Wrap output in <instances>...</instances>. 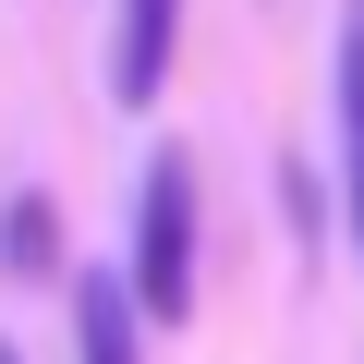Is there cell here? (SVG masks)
Masks as SVG:
<instances>
[{"label":"cell","mask_w":364,"mask_h":364,"mask_svg":"<svg viewBox=\"0 0 364 364\" xmlns=\"http://www.w3.org/2000/svg\"><path fill=\"white\" fill-rule=\"evenodd\" d=\"M134 304L158 328L195 316V158H146V195H134Z\"/></svg>","instance_id":"6da1fadb"},{"label":"cell","mask_w":364,"mask_h":364,"mask_svg":"<svg viewBox=\"0 0 364 364\" xmlns=\"http://www.w3.org/2000/svg\"><path fill=\"white\" fill-rule=\"evenodd\" d=\"M340 122H352V146H364V0L340 13Z\"/></svg>","instance_id":"5b68a950"},{"label":"cell","mask_w":364,"mask_h":364,"mask_svg":"<svg viewBox=\"0 0 364 364\" xmlns=\"http://www.w3.org/2000/svg\"><path fill=\"white\" fill-rule=\"evenodd\" d=\"M0 267H13V279H61V219H49V195H13V207H0Z\"/></svg>","instance_id":"277c9868"},{"label":"cell","mask_w":364,"mask_h":364,"mask_svg":"<svg viewBox=\"0 0 364 364\" xmlns=\"http://www.w3.org/2000/svg\"><path fill=\"white\" fill-rule=\"evenodd\" d=\"M352 219H364V182H352Z\"/></svg>","instance_id":"8992f818"},{"label":"cell","mask_w":364,"mask_h":364,"mask_svg":"<svg viewBox=\"0 0 364 364\" xmlns=\"http://www.w3.org/2000/svg\"><path fill=\"white\" fill-rule=\"evenodd\" d=\"M134 316H146L134 279H73V352H85V364H146V352H134Z\"/></svg>","instance_id":"3957f363"},{"label":"cell","mask_w":364,"mask_h":364,"mask_svg":"<svg viewBox=\"0 0 364 364\" xmlns=\"http://www.w3.org/2000/svg\"><path fill=\"white\" fill-rule=\"evenodd\" d=\"M170 37H182V0H122V37H109V97H122V109H146V97H158Z\"/></svg>","instance_id":"7a4b0ae2"},{"label":"cell","mask_w":364,"mask_h":364,"mask_svg":"<svg viewBox=\"0 0 364 364\" xmlns=\"http://www.w3.org/2000/svg\"><path fill=\"white\" fill-rule=\"evenodd\" d=\"M0 364H13V352H0Z\"/></svg>","instance_id":"52a82bcc"}]
</instances>
